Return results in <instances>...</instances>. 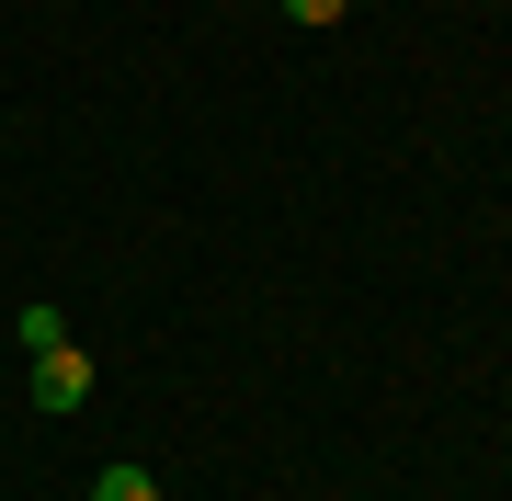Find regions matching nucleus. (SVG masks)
<instances>
[{"label": "nucleus", "mask_w": 512, "mask_h": 501, "mask_svg": "<svg viewBox=\"0 0 512 501\" xmlns=\"http://www.w3.org/2000/svg\"><path fill=\"white\" fill-rule=\"evenodd\" d=\"M35 410H92V353H80V342L35 353Z\"/></svg>", "instance_id": "obj_1"}, {"label": "nucleus", "mask_w": 512, "mask_h": 501, "mask_svg": "<svg viewBox=\"0 0 512 501\" xmlns=\"http://www.w3.org/2000/svg\"><path fill=\"white\" fill-rule=\"evenodd\" d=\"M353 0H285V23H342Z\"/></svg>", "instance_id": "obj_4"}, {"label": "nucleus", "mask_w": 512, "mask_h": 501, "mask_svg": "<svg viewBox=\"0 0 512 501\" xmlns=\"http://www.w3.org/2000/svg\"><path fill=\"white\" fill-rule=\"evenodd\" d=\"M12 342H23V353H57V342H69V319H57V308H23Z\"/></svg>", "instance_id": "obj_2"}, {"label": "nucleus", "mask_w": 512, "mask_h": 501, "mask_svg": "<svg viewBox=\"0 0 512 501\" xmlns=\"http://www.w3.org/2000/svg\"><path fill=\"white\" fill-rule=\"evenodd\" d=\"M92 501H160V479H148V467H103V490Z\"/></svg>", "instance_id": "obj_3"}]
</instances>
